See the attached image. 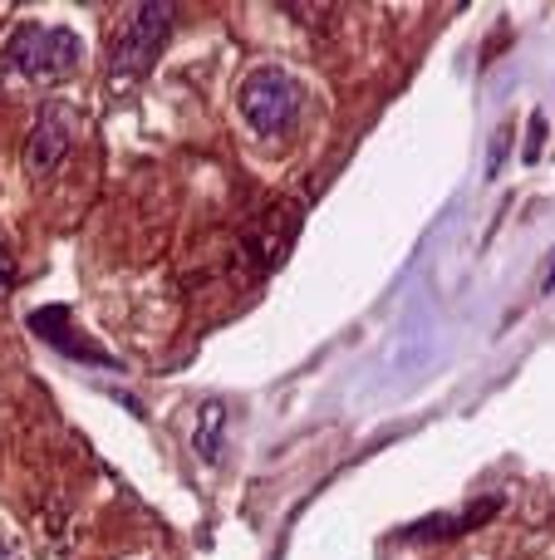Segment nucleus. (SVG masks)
Listing matches in <instances>:
<instances>
[{
	"mask_svg": "<svg viewBox=\"0 0 555 560\" xmlns=\"http://www.w3.org/2000/svg\"><path fill=\"white\" fill-rule=\"evenodd\" d=\"M74 133H79V114L64 104V98H49V104L39 108L29 138H25V173L29 177H49L69 158Z\"/></svg>",
	"mask_w": 555,
	"mask_h": 560,
	"instance_id": "4",
	"label": "nucleus"
},
{
	"mask_svg": "<svg viewBox=\"0 0 555 560\" xmlns=\"http://www.w3.org/2000/svg\"><path fill=\"white\" fill-rule=\"evenodd\" d=\"M84 59V39L64 25H20L5 39V55H0V74H20L35 79V84H55L69 79Z\"/></svg>",
	"mask_w": 555,
	"mask_h": 560,
	"instance_id": "1",
	"label": "nucleus"
},
{
	"mask_svg": "<svg viewBox=\"0 0 555 560\" xmlns=\"http://www.w3.org/2000/svg\"><path fill=\"white\" fill-rule=\"evenodd\" d=\"M487 516H497V502H482V506H472V512H462V516H438V522H423V526H413V536H458V532H468V526L487 522Z\"/></svg>",
	"mask_w": 555,
	"mask_h": 560,
	"instance_id": "7",
	"label": "nucleus"
},
{
	"mask_svg": "<svg viewBox=\"0 0 555 560\" xmlns=\"http://www.w3.org/2000/svg\"><path fill=\"white\" fill-rule=\"evenodd\" d=\"M541 133H546V118H531V143H527V163H536V158H541Z\"/></svg>",
	"mask_w": 555,
	"mask_h": 560,
	"instance_id": "10",
	"label": "nucleus"
},
{
	"mask_svg": "<svg viewBox=\"0 0 555 560\" xmlns=\"http://www.w3.org/2000/svg\"><path fill=\"white\" fill-rule=\"evenodd\" d=\"M64 319H69V310H64V305H55V310H35V315H29V325H35V335H39V339L59 345L64 354H84V359H98V364H108L104 349H94L88 339H69V335H64Z\"/></svg>",
	"mask_w": 555,
	"mask_h": 560,
	"instance_id": "5",
	"label": "nucleus"
},
{
	"mask_svg": "<svg viewBox=\"0 0 555 560\" xmlns=\"http://www.w3.org/2000/svg\"><path fill=\"white\" fill-rule=\"evenodd\" d=\"M222 438H226V408L216 404H202V418H197V433H192V447L202 463H222Z\"/></svg>",
	"mask_w": 555,
	"mask_h": 560,
	"instance_id": "6",
	"label": "nucleus"
},
{
	"mask_svg": "<svg viewBox=\"0 0 555 560\" xmlns=\"http://www.w3.org/2000/svg\"><path fill=\"white\" fill-rule=\"evenodd\" d=\"M507 143H511V128H501V133L492 138V163H487V173H492V177L501 173V158H507Z\"/></svg>",
	"mask_w": 555,
	"mask_h": 560,
	"instance_id": "8",
	"label": "nucleus"
},
{
	"mask_svg": "<svg viewBox=\"0 0 555 560\" xmlns=\"http://www.w3.org/2000/svg\"><path fill=\"white\" fill-rule=\"evenodd\" d=\"M10 285H15V261H10V252L0 246V300L10 295Z\"/></svg>",
	"mask_w": 555,
	"mask_h": 560,
	"instance_id": "9",
	"label": "nucleus"
},
{
	"mask_svg": "<svg viewBox=\"0 0 555 560\" xmlns=\"http://www.w3.org/2000/svg\"><path fill=\"white\" fill-rule=\"evenodd\" d=\"M300 104H305L300 84H295L285 69H275V65L251 69V74H246V84H241V118L261 138L291 133L295 118H300Z\"/></svg>",
	"mask_w": 555,
	"mask_h": 560,
	"instance_id": "3",
	"label": "nucleus"
},
{
	"mask_svg": "<svg viewBox=\"0 0 555 560\" xmlns=\"http://www.w3.org/2000/svg\"><path fill=\"white\" fill-rule=\"evenodd\" d=\"M173 15H177V5H167V0H143V5L128 10L123 25L114 30V55H108L114 74H123V79L147 74L157 65V49L173 35Z\"/></svg>",
	"mask_w": 555,
	"mask_h": 560,
	"instance_id": "2",
	"label": "nucleus"
}]
</instances>
